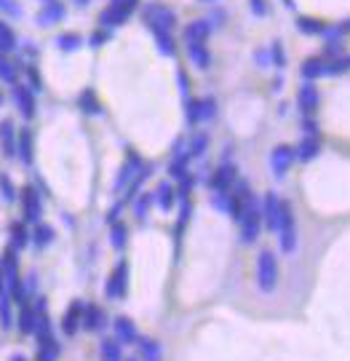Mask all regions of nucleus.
Here are the masks:
<instances>
[{"instance_id": "nucleus-53", "label": "nucleus", "mask_w": 350, "mask_h": 361, "mask_svg": "<svg viewBox=\"0 0 350 361\" xmlns=\"http://www.w3.org/2000/svg\"><path fill=\"white\" fill-rule=\"evenodd\" d=\"M3 102H6V99H3V91H0V107H3Z\"/></svg>"}, {"instance_id": "nucleus-27", "label": "nucleus", "mask_w": 350, "mask_h": 361, "mask_svg": "<svg viewBox=\"0 0 350 361\" xmlns=\"http://www.w3.org/2000/svg\"><path fill=\"white\" fill-rule=\"evenodd\" d=\"M99 356L102 361H123V345L115 337H105L99 343Z\"/></svg>"}, {"instance_id": "nucleus-25", "label": "nucleus", "mask_w": 350, "mask_h": 361, "mask_svg": "<svg viewBox=\"0 0 350 361\" xmlns=\"http://www.w3.org/2000/svg\"><path fill=\"white\" fill-rule=\"evenodd\" d=\"M17 153L22 158V163L24 166H30L33 163V134L27 131V129H22L17 137Z\"/></svg>"}, {"instance_id": "nucleus-2", "label": "nucleus", "mask_w": 350, "mask_h": 361, "mask_svg": "<svg viewBox=\"0 0 350 361\" xmlns=\"http://www.w3.org/2000/svg\"><path fill=\"white\" fill-rule=\"evenodd\" d=\"M235 223L241 225V241H244V243H254V241L260 239V230H262V209H260L254 195L246 198L244 209H241V217H238Z\"/></svg>"}, {"instance_id": "nucleus-36", "label": "nucleus", "mask_w": 350, "mask_h": 361, "mask_svg": "<svg viewBox=\"0 0 350 361\" xmlns=\"http://www.w3.org/2000/svg\"><path fill=\"white\" fill-rule=\"evenodd\" d=\"M206 147H209V134H203V131L193 134L190 142H188V153H190V158H201V155L206 153Z\"/></svg>"}, {"instance_id": "nucleus-45", "label": "nucleus", "mask_w": 350, "mask_h": 361, "mask_svg": "<svg viewBox=\"0 0 350 361\" xmlns=\"http://www.w3.org/2000/svg\"><path fill=\"white\" fill-rule=\"evenodd\" d=\"M249 3H251L254 17H265V14H267V3H265V0H249Z\"/></svg>"}, {"instance_id": "nucleus-50", "label": "nucleus", "mask_w": 350, "mask_h": 361, "mask_svg": "<svg viewBox=\"0 0 350 361\" xmlns=\"http://www.w3.org/2000/svg\"><path fill=\"white\" fill-rule=\"evenodd\" d=\"M3 281H6V265H3V257H0V292H3Z\"/></svg>"}, {"instance_id": "nucleus-48", "label": "nucleus", "mask_w": 350, "mask_h": 361, "mask_svg": "<svg viewBox=\"0 0 350 361\" xmlns=\"http://www.w3.org/2000/svg\"><path fill=\"white\" fill-rule=\"evenodd\" d=\"M273 59H276V65H283V49H281V43H273Z\"/></svg>"}, {"instance_id": "nucleus-24", "label": "nucleus", "mask_w": 350, "mask_h": 361, "mask_svg": "<svg viewBox=\"0 0 350 361\" xmlns=\"http://www.w3.org/2000/svg\"><path fill=\"white\" fill-rule=\"evenodd\" d=\"M326 75V59H318V56H310L302 62V78L305 81H315V78H324Z\"/></svg>"}, {"instance_id": "nucleus-11", "label": "nucleus", "mask_w": 350, "mask_h": 361, "mask_svg": "<svg viewBox=\"0 0 350 361\" xmlns=\"http://www.w3.org/2000/svg\"><path fill=\"white\" fill-rule=\"evenodd\" d=\"M260 209H262V225L267 227V230L276 233L278 220H281V209H283V201H281L276 193H265V201Z\"/></svg>"}, {"instance_id": "nucleus-39", "label": "nucleus", "mask_w": 350, "mask_h": 361, "mask_svg": "<svg viewBox=\"0 0 350 361\" xmlns=\"http://www.w3.org/2000/svg\"><path fill=\"white\" fill-rule=\"evenodd\" d=\"M126 241H128V227L123 223H112V227H110V243H112L115 249H123Z\"/></svg>"}, {"instance_id": "nucleus-44", "label": "nucleus", "mask_w": 350, "mask_h": 361, "mask_svg": "<svg viewBox=\"0 0 350 361\" xmlns=\"http://www.w3.org/2000/svg\"><path fill=\"white\" fill-rule=\"evenodd\" d=\"M302 129H305V137H318V123L310 115H305L302 120Z\"/></svg>"}, {"instance_id": "nucleus-46", "label": "nucleus", "mask_w": 350, "mask_h": 361, "mask_svg": "<svg viewBox=\"0 0 350 361\" xmlns=\"http://www.w3.org/2000/svg\"><path fill=\"white\" fill-rule=\"evenodd\" d=\"M137 3H140V0H110V6H121V8H128V11H134Z\"/></svg>"}, {"instance_id": "nucleus-23", "label": "nucleus", "mask_w": 350, "mask_h": 361, "mask_svg": "<svg viewBox=\"0 0 350 361\" xmlns=\"http://www.w3.org/2000/svg\"><path fill=\"white\" fill-rule=\"evenodd\" d=\"M19 332L22 335H35V327H38V310L27 303V305H22V310H19Z\"/></svg>"}, {"instance_id": "nucleus-15", "label": "nucleus", "mask_w": 350, "mask_h": 361, "mask_svg": "<svg viewBox=\"0 0 350 361\" xmlns=\"http://www.w3.org/2000/svg\"><path fill=\"white\" fill-rule=\"evenodd\" d=\"M112 332H115V340L121 345H134L140 340L137 324H134L131 319H126V316H118V319L112 321Z\"/></svg>"}, {"instance_id": "nucleus-19", "label": "nucleus", "mask_w": 350, "mask_h": 361, "mask_svg": "<svg viewBox=\"0 0 350 361\" xmlns=\"http://www.w3.org/2000/svg\"><path fill=\"white\" fill-rule=\"evenodd\" d=\"M209 33H211V24L206 19H195L190 22L188 27H185V43H206L209 40Z\"/></svg>"}, {"instance_id": "nucleus-7", "label": "nucleus", "mask_w": 350, "mask_h": 361, "mask_svg": "<svg viewBox=\"0 0 350 361\" xmlns=\"http://www.w3.org/2000/svg\"><path fill=\"white\" fill-rule=\"evenodd\" d=\"M22 211H24V223H40L43 217V198L33 185L22 190Z\"/></svg>"}, {"instance_id": "nucleus-37", "label": "nucleus", "mask_w": 350, "mask_h": 361, "mask_svg": "<svg viewBox=\"0 0 350 361\" xmlns=\"http://www.w3.org/2000/svg\"><path fill=\"white\" fill-rule=\"evenodd\" d=\"M156 201H153V193H142L140 198L134 201V214H137V220L144 223L147 220V214H150V207H153Z\"/></svg>"}, {"instance_id": "nucleus-13", "label": "nucleus", "mask_w": 350, "mask_h": 361, "mask_svg": "<svg viewBox=\"0 0 350 361\" xmlns=\"http://www.w3.org/2000/svg\"><path fill=\"white\" fill-rule=\"evenodd\" d=\"M65 17H67L65 3H59V0H46L43 8H40V14H38V24H40V27H51V24L62 22Z\"/></svg>"}, {"instance_id": "nucleus-32", "label": "nucleus", "mask_w": 350, "mask_h": 361, "mask_svg": "<svg viewBox=\"0 0 350 361\" xmlns=\"http://www.w3.org/2000/svg\"><path fill=\"white\" fill-rule=\"evenodd\" d=\"M78 107L86 113V115H99L102 113V107H99V99H97V94L91 91V88H86L81 97H78Z\"/></svg>"}, {"instance_id": "nucleus-43", "label": "nucleus", "mask_w": 350, "mask_h": 361, "mask_svg": "<svg viewBox=\"0 0 350 361\" xmlns=\"http://www.w3.org/2000/svg\"><path fill=\"white\" fill-rule=\"evenodd\" d=\"M0 11L11 14V17H22V8H19L17 0H0Z\"/></svg>"}, {"instance_id": "nucleus-20", "label": "nucleus", "mask_w": 350, "mask_h": 361, "mask_svg": "<svg viewBox=\"0 0 350 361\" xmlns=\"http://www.w3.org/2000/svg\"><path fill=\"white\" fill-rule=\"evenodd\" d=\"M318 153H321V142H318V137H305L297 147H294V158L302 161V163H310V161H315Z\"/></svg>"}, {"instance_id": "nucleus-47", "label": "nucleus", "mask_w": 350, "mask_h": 361, "mask_svg": "<svg viewBox=\"0 0 350 361\" xmlns=\"http://www.w3.org/2000/svg\"><path fill=\"white\" fill-rule=\"evenodd\" d=\"M27 75H30V83H33V91H40V75H38V70H27Z\"/></svg>"}, {"instance_id": "nucleus-8", "label": "nucleus", "mask_w": 350, "mask_h": 361, "mask_svg": "<svg viewBox=\"0 0 350 361\" xmlns=\"http://www.w3.org/2000/svg\"><path fill=\"white\" fill-rule=\"evenodd\" d=\"M142 166H144V161H142L137 153H128L126 155V161H123L121 172H118V177H115V193L118 190H126L134 179H137V174L142 172Z\"/></svg>"}, {"instance_id": "nucleus-16", "label": "nucleus", "mask_w": 350, "mask_h": 361, "mask_svg": "<svg viewBox=\"0 0 350 361\" xmlns=\"http://www.w3.org/2000/svg\"><path fill=\"white\" fill-rule=\"evenodd\" d=\"M14 104L19 107L22 118H33L35 115V97H33V88L22 86V83H14Z\"/></svg>"}, {"instance_id": "nucleus-49", "label": "nucleus", "mask_w": 350, "mask_h": 361, "mask_svg": "<svg viewBox=\"0 0 350 361\" xmlns=\"http://www.w3.org/2000/svg\"><path fill=\"white\" fill-rule=\"evenodd\" d=\"M105 38H107V35H102V33L97 35V33H94V35H91V46H94V49H97V46H102V40H105Z\"/></svg>"}, {"instance_id": "nucleus-30", "label": "nucleus", "mask_w": 350, "mask_h": 361, "mask_svg": "<svg viewBox=\"0 0 350 361\" xmlns=\"http://www.w3.org/2000/svg\"><path fill=\"white\" fill-rule=\"evenodd\" d=\"M59 353H62V348L56 343V337H49V340L38 343V361H56Z\"/></svg>"}, {"instance_id": "nucleus-22", "label": "nucleus", "mask_w": 350, "mask_h": 361, "mask_svg": "<svg viewBox=\"0 0 350 361\" xmlns=\"http://www.w3.org/2000/svg\"><path fill=\"white\" fill-rule=\"evenodd\" d=\"M188 46V56H190V62H193L198 70H209L211 65V54L209 49H206V43H185Z\"/></svg>"}, {"instance_id": "nucleus-14", "label": "nucleus", "mask_w": 350, "mask_h": 361, "mask_svg": "<svg viewBox=\"0 0 350 361\" xmlns=\"http://www.w3.org/2000/svg\"><path fill=\"white\" fill-rule=\"evenodd\" d=\"M17 126H14V120L6 118L0 120V150H3V155L6 158H14L17 155Z\"/></svg>"}, {"instance_id": "nucleus-35", "label": "nucleus", "mask_w": 350, "mask_h": 361, "mask_svg": "<svg viewBox=\"0 0 350 361\" xmlns=\"http://www.w3.org/2000/svg\"><path fill=\"white\" fill-rule=\"evenodd\" d=\"M30 243V230H27V225L24 223H14L11 225V246L14 249H24Z\"/></svg>"}, {"instance_id": "nucleus-18", "label": "nucleus", "mask_w": 350, "mask_h": 361, "mask_svg": "<svg viewBox=\"0 0 350 361\" xmlns=\"http://www.w3.org/2000/svg\"><path fill=\"white\" fill-rule=\"evenodd\" d=\"M128 17H131L128 8H121V6H107L105 11L99 14V24H102V30H115V27L126 24V19Z\"/></svg>"}, {"instance_id": "nucleus-55", "label": "nucleus", "mask_w": 350, "mask_h": 361, "mask_svg": "<svg viewBox=\"0 0 350 361\" xmlns=\"http://www.w3.org/2000/svg\"><path fill=\"white\" fill-rule=\"evenodd\" d=\"M203 3H214V0H203Z\"/></svg>"}, {"instance_id": "nucleus-54", "label": "nucleus", "mask_w": 350, "mask_h": 361, "mask_svg": "<svg viewBox=\"0 0 350 361\" xmlns=\"http://www.w3.org/2000/svg\"><path fill=\"white\" fill-rule=\"evenodd\" d=\"M126 361H140V359H126Z\"/></svg>"}, {"instance_id": "nucleus-26", "label": "nucleus", "mask_w": 350, "mask_h": 361, "mask_svg": "<svg viewBox=\"0 0 350 361\" xmlns=\"http://www.w3.org/2000/svg\"><path fill=\"white\" fill-rule=\"evenodd\" d=\"M137 345H140L142 361H160V359H163L160 343H158V340H153V337H140V340H137Z\"/></svg>"}, {"instance_id": "nucleus-1", "label": "nucleus", "mask_w": 350, "mask_h": 361, "mask_svg": "<svg viewBox=\"0 0 350 361\" xmlns=\"http://www.w3.org/2000/svg\"><path fill=\"white\" fill-rule=\"evenodd\" d=\"M254 278H257V289L262 294H273L278 289L281 281V268H278V257L276 252L262 249L257 255V268H254Z\"/></svg>"}, {"instance_id": "nucleus-3", "label": "nucleus", "mask_w": 350, "mask_h": 361, "mask_svg": "<svg viewBox=\"0 0 350 361\" xmlns=\"http://www.w3.org/2000/svg\"><path fill=\"white\" fill-rule=\"evenodd\" d=\"M276 233H278L281 252H283V255H294V252H297L299 233H297V217H294V209H292L289 201H283V209H281V220H278Z\"/></svg>"}, {"instance_id": "nucleus-17", "label": "nucleus", "mask_w": 350, "mask_h": 361, "mask_svg": "<svg viewBox=\"0 0 350 361\" xmlns=\"http://www.w3.org/2000/svg\"><path fill=\"white\" fill-rule=\"evenodd\" d=\"M105 324H107L105 308H99V305H83V321H81V329H86V332H102Z\"/></svg>"}, {"instance_id": "nucleus-51", "label": "nucleus", "mask_w": 350, "mask_h": 361, "mask_svg": "<svg viewBox=\"0 0 350 361\" xmlns=\"http://www.w3.org/2000/svg\"><path fill=\"white\" fill-rule=\"evenodd\" d=\"M8 361H27V356H24V353H14Z\"/></svg>"}, {"instance_id": "nucleus-21", "label": "nucleus", "mask_w": 350, "mask_h": 361, "mask_svg": "<svg viewBox=\"0 0 350 361\" xmlns=\"http://www.w3.org/2000/svg\"><path fill=\"white\" fill-rule=\"evenodd\" d=\"M153 201L158 204L160 211H172V207H174V201H176L174 185H172V182H160L156 188V193H153Z\"/></svg>"}, {"instance_id": "nucleus-42", "label": "nucleus", "mask_w": 350, "mask_h": 361, "mask_svg": "<svg viewBox=\"0 0 350 361\" xmlns=\"http://www.w3.org/2000/svg\"><path fill=\"white\" fill-rule=\"evenodd\" d=\"M0 195H3L6 204L17 201V188H14V182L8 179V174H0Z\"/></svg>"}, {"instance_id": "nucleus-34", "label": "nucleus", "mask_w": 350, "mask_h": 361, "mask_svg": "<svg viewBox=\"0 0 350 361\" xmlns=\"http://www.w3.org/2000/svg\"><path fill=\"white\" fill-rule=\"evenodd\" d=\"M0 81H6V83H17L19 81V65L3 54H0Z\"/></svg>"}, {"instance_id": "nucleus-4", "label": "nucleus", "mask_w": 350, "mask_h": 361, "mask_svg": "<svg viewBox=\"0 0 350 361\" xmlns=\"http://www.w3.org/2000/svg\"><path fill=\"white\" fill-rule=\"evenodd\" d=\"M142 19L150 27V33H172L176 24V14L163 3H147L142 11Z\"/></svg>"}, {"instance_id": "nucleus-33", "label": "nucleus", "mask_w": 350, "mask_h": 361, "mask_svg": "<svg viewBox=\"0 0 350 361\" xmlns=\"http://www.w3.org/2000/svg\"><path fill=\"white\" fill-rule=\"evenodd\" d=\"M11 51H17V35L0 19V54H11Z\"/></svg>"}, {"instance_id": "nucleus-41", "label": "nucleus", "mask_w": 350, "mask_h": 361, "mask_svg": "<svg viewBox=\"0 0 350 361\" xmlns=\"http://www.w3.org/2000/svg\"><path fill=\"white\" fill-rule=\"evenodd\" d=\"M156 35V43H158V51L163 54V56H172L176 51L174 46V35L172 33H153Z\"/></svg>"}, {"instance_id": "nucleus-31", "label": "nucleus", "mask_w": 350, "mask_h": 361, "mask_svg": "<svg viewBox=\"0 0 350 361\" xmlns=\"http://www.w3.org/2000/svg\"><path fill=\"white\" fill-rule=\"evenodd\" d=\"M195 113H198V123H206L217 115V99L203 97V99H195Z\"/></svg>"}, {"instance_id": "nucleus-40", "label": "nucleus", "mask_w": 350, "mask_h": 361, "mask_svg": "<svg viewBox=\"0 0 350 361\" xmlns=\"http://www.w3.org/2000/svg\"><path fill=\"white\" fill-rule=\"evenodd\" d=\"M297 27H299V33H305V35H324L326 33V24H324V22H318V19H308V17L299 19Z\"/></svg>"}, {"instance_id": "nucleus-12", "label": "nucleus", "mask_w": 350, "mask_h": 361, "mask_svg": "<svg viewBox=\"0 0 350 361\" xmlns=\"http://www.w3.org/2000/svg\"><path fill=\"white\" fill-rule=\"evenodd\" d=\"M83 300H75L67 305L65 310V316H62V332L67 335V337H75V332L81 329V321H83Z\"/></svg>"}, {"instance_id": "nucleus-52", "label": "nucleus", "mask_w": 350, "mask_h": 361, "mask_svg": "<svg viewBox=\"0 0 350 361\" xmlns=\"http://www.w3.org/2000/svg\"><path fill=\"white\" fill-rule=\"evenodd\" d=\"M72 3H75V6H88L91 0H72Z\"/></svg>"}, {"instance_id": "nucleus-5", "label": "nucleus", "mask_w": 350, "mask_h": 361, "mask_svg": "<svg viewBox=\"0 0 350 361\" xmlns=\"http://www.w3.org/2000/svg\"><path fill=\"white\" fill-rule=\"evenodd\" d=\"M126 292H128V262L121 259V262L112 268L110 278H107L105 294L110 297V300H123Z\"/></svg>"}, {"instance_id": "nucleus-6", "label": "nucleus", "mask_w": 350, "mask_h": 361, "mask_svg": "<svg viewBox=\"0 0 350 361\" xmlns=\"http://www.w3.org/2000/svg\"><path fill=\"white\" fill-rule=\"evenodd\" d=\"M297 158H294V147L292 145H276L273 150H270V172H273V177L276 179H283L286 174H289V169H292V163H294Z\"/></svg>"}, {"instance_id": "nucleus-38", "label": "nucleus", "mask_w": 350, "mask_h": 361, "mask_svg": "<svg viewBox=\"0 0 350 361\" xmlns=\"http://www.w3.org/2000/svg\"><path fill=\"white\" fill-rule=\"evenodd\" d=\"M56 46L62 49V51H75V49H81L83 46V38L78 33H65L56 38Z\"/></svg>"}, {"instance_id": "nucleus-28", "label": "nucleus", "mask_w": 350, "mask_h": 361, "mask_svg": "<svg viewBox=\"0 0 350 361\" xmlns=\"http://www.w3.org/2000/svg\"><path fill=\"white\" fill-rule=\"evenodd\" d=\"M14 324H17V319H14V310H11V297L6 292H0V329L11 332Z\"/></svg>"}, {"instance_id": "nucleus-9", "label": "nucleus", "mask_w": 350, "mask_h": 361, "mask_svg": "<svg viewBox=\"0 0 350 361\" xmlns=\"http://www.w3.org/2000/svg\"><path fill=\"white\" fill-rule=\"evenodd\" d=\"M235 179H238V169L230 163V161H222L217 169H214V174H211L209 179V188L211 193H219V190H230L233 185H235Z\"/></svg>"}, {"instance_id": "nucleus-29", "label": "nucleus", "mask_w": 350, "mask_h": 361, "mask_svg": "<svg viewBox=\"0 0 350 361\" xmlns=\"http://www.w3.org/2000/svg\"><path fill=\"white\" fill-rule=\"evenodd\" d=\"M30 239H33V243H35L38 249H46V246H49V243H51V241L56 239V233H53L51 225L38 223V225H35V230L30 233Z\"/></svg>"}, {"instance_id": "nucleus-10", "label": "nucleus", "mask_w": 350, "mask_h": 361, "mask_svg": "<svg viewBox=\"0 0 350 361\" xmlns=\"http://www.w3.org/2000/svg\"><path fill=\"white\" fill-rule=\"evenodd\" d=\"M318 104H321L318 86H315L313 81H305V83L299 86V91H297V107L302 110V115H315Z\"/></svg>"}]
</instances>
